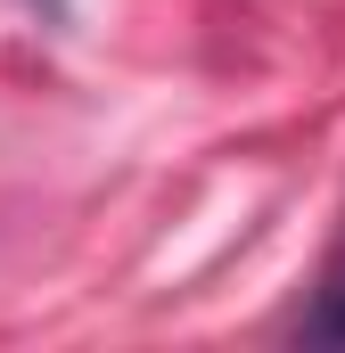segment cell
Wrapping results in <instances>:
<instances>
[{
  "instance_id": "cell-1",
  "label": "cell",
  "mask_w": 345,
  "mask_h": 353,
  "mask_svg": "<svg viewBox=\"0 0 345 353\" xmlns=\"http://www.w3.org/2000/svg\"><path fill=\"white\" fill-rule=\"evenodd\" d=\"M304 337H321V345H345V263L329 271V288H321V304H313Z\"/></svg>"
}]
</instances>
